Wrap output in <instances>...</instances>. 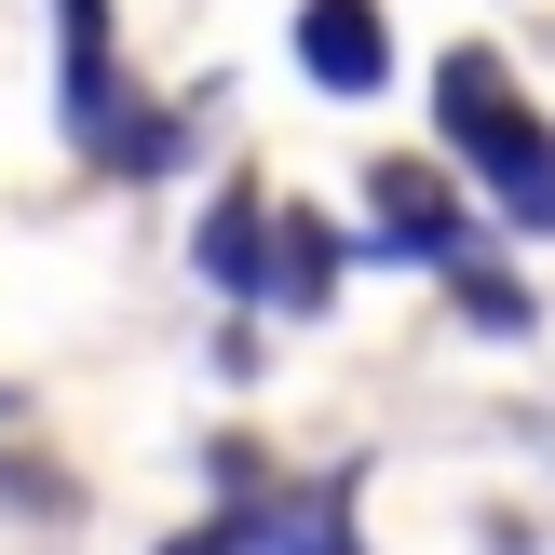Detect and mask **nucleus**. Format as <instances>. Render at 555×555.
I'll return each mask as SVG.
<instances>
[{
    "mask_svg": "<svg viewBox=\"0 0 555 555\" xmlns=\"http://www.w3.org/2000/svg\"><path fill=\"white\" fill-rule=\"evenodd\" d=\"M434 122H448V150L475 163L488 217H515V231H555V122L502 81V54H488V41H461L448 68H434Z\"/></svg>",
    "mask_w": 555,
    "mask_h": 555,
    "instance_id": "f257e3e1",
    "label": "nucleus"
},
{
    "mask_svg": "<svg viewBox=\"0 0 555 555\" xmlns=\"http://www.w3.org/2000/svg\"><path fill=\"white\" fill-rule=\"evenodd\" d=\"M366 204H379V244H393V258H434V271L475 258V217H461V190L434 177V163H379Z\"/></svg>",
    "mask_w": 555,
    "mask_h": 555,
    "instance_id": "f03ea898",
    "label": "nucleus"
},
{
    "mask_svg": "<svg viewBox=\"0 0 555 555\" xmlns=\"http://www.w3.org/2000/svg\"><path fill=\"white\" fill-rule=\"evenodd\" d=\"M298 68H312L325 95H379V81H393V27H379V0H298Z\"/></svg>",
    "mask_w": 555,
    "mask_h": 555,
    "instance_id": "7ed1b4c3",
    "label": "nucleus"
},
{
    "mask_svg": "<svg viewBox=\"0 0 555 555\" xmlns=\"http://www.w3.org/2000/svg\"><path fill=\"white\" fill-rule=\"evenodd\" d=\"M244 555H352V475H325V488H298V502L244 515Z\"/></svg>",
    "mask_w": 555,
    "mask_h": 555,
    "instance_id": "20e7f679",
    "label": "nucleus"
},
{
    "mask_svg": "<svg viewBox=\"0 0 555 555\" xmlns=\"http://www.w3.org/2000/svg\"><path fill=\"white\" fill-rule=\"evenodd\" d=\"M325 285H339V231H325V217H271V271H258V298L312 312Z\"/></svg>",
    "mask_w": 555,
    "mask_h": 555,
    "instance_id": "39448f33",
    "label": "nucleus"
},
{
    "mask_svg": "<svg viewBox=\"0 0 555 555\" xmlns=\"http://www.w3.org/2000/svg\"><path fill=\"white\" fill-rule=\"evenodd\" d=\"M258 271H271V204H258V190H231V204L204 217V285L258 298Z\"/></svg>",
    "mask_w": 555,
    "mask_h": 555,
    "instance_id": "423d86ee",
    "label": "nucleus"
},
{
    "mask_svg": "<svg viewBox=\"0 0 555 555\" xmlns=\"http://www.w3.org/2000/svg\"><path fill=\"white\" fill-rule=\"evenodd\" d=\"M448 285H461V312H475L488 339H529V285H502V271H488V258H461Z\"/></svg>",
    "mask_w": 555,
    "mask_h": 555,
    "instance_id": "0eeeda50",
    "label": "nucleus"
},
{
    "mask_svg": "<svg viewBox=\"0 0 555 555\" xmlns=\"http://www.w3.org/2000/svg\"><path fill=\"white\" fill-rule=\"evenodd\" d=\"M163 555H244V515H217V529H190V542H163Z\"/></svg>",
    "mask_w": 555,
    "mask_h": 555,
    "instance_id": "6e6552de",
    "label": "nucleus"
}]
</instances>
